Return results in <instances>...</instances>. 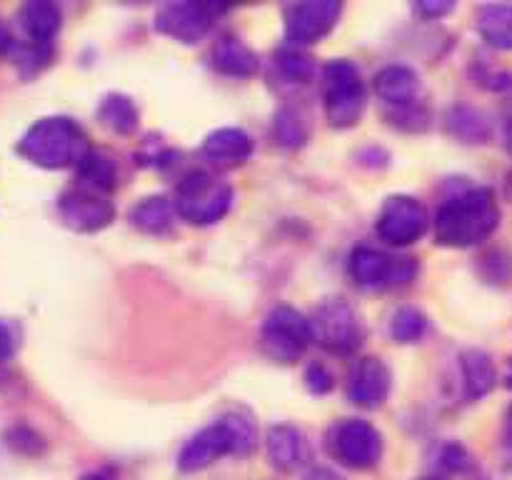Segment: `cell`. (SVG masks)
Segmentation results:
<instances>
[{
    "mask_svg": "<svg viewBox=\"0 0 512 480\" xmlns=\"http://www.w3.org/2000/svg\"><path fill=\"white\" fill-rule=\"evenodd\" d=\"M313 340L333 355H350L363 343V323L350 303L343 298L325 300L310 318Z\"/></svg>",
    "mask_w": 512,
    "mask_h": 480,
    "instance_id": "5b68a950",
    "label": "cell"
},
{
    "mask_svg": "<svg viewBox=\"0 0 512 480\" xmlns=\"http://www.w3.org/2000/svg\"><path fill=\"white\" fill-rule=\"evenodd\" d=\"M58 215L75 233H98L113 223L115 208L98 190L75 185L58 198Z\"/></svg>",
    "mask_w": 512,
    "mask_h": 480,
    "instance_id": "8fae6325",
    "label": "cell"
},
{
    "mask_svg": "<svg viewBox=\"0 0 512 480\" xmlns=\"http://www.w3.org/2000/svg\"><path fill=\"white\" fill-rule=\"evenodd\" d=\"M500 225V208L490 188H468L450 195L435 215V243L445 248H473Z\"/></svg>",
    "mask_w": 512,
    "mask_h": 480,
    "instance_id": "6da1fadb",
    "label": "cell"
},
{
    "mask_svg": "<svg viewBox=\"0 0 512 480\" xmlns=\"http://www.w3.org/2000/svg\"><path fill=\"white\" fill-rule=\"evenodd\" d=\"M350 278L363 288H398L408 285L418 273L415 258H393L370 245H360L348 260Z\"/></svg>",
    "mask_w": 512,
    "mask_h": 480,
    "instance_id": "ba28073f",
    "label": "cell"
},
{
    "mask_svg": "<svg viewBox=\"0 0 512 480\" xmlns=\"http://www.w3.org/2000/svg\"><path fill=\"white\" fill-rule=\"evenodd\" d=\"M323 100L325 115L333 128L345 130L358 125L368 103L358 65L350 60H330L323 68Z\"/></svg>",
    "mask_w": 512,
    "mask_h": 480,
    "instance_id": "277c9868",
    "label": "cell"
},
{
    "mask_svg": "<svg viewBox=\"0 0 512 480\" xmlns=\"http://www.w3.org/2000/svg\"><path fill=\"white\" fill-rule=\"evenodd\" d=\"M18 345H20L18 328H15L13 323H8V320H0V363L13 358Z\"/></svg>",
    "mask_w": 512,
    "mask_h": 480,
    "instance_id": "e575fe53",
    "label": "cell"
},
{
    "mask_svg": "<svg viewBox=\"0 0 512 480\" xmlns=\"http://www.w3.org/2000/svg\"><path fill=\"white\" fill-rule=\"evenodd\" d=\"M343 5L335 0H310L285 8V38L293 48L320 43L338 25Z\"/></svg>",
    "mask_w": 512,
    "mask_h": 480,
    "instance_id": "30bf717a",
    "label": "cell"
},
{
    "mask_svg": "<svg viewBox=\"0 0 512 480\" xmlns=\"http://www.w3.org/2000/svg\"><path fill=\"white\" fill-rule=\"evenodd\" d=\"M78 185H85L98 193H110L118 185V165L103 150L90 148L88 155L78 163Z\"/></svg>",
    "mask_w": 512,
    "mask_h": 480,
    "instance_id": "cb8c5ba5",
    "label": "cell"
},
{
    "mask_svg": "<svg viewBox=\"0 0 512 480\" xmlns=\"http://www.w3.org/2000/svg\"><path fill=\"white\" fill-rule=\"evenodd\" d=\"M505 145H508V150L512 153V118L508 120V125H505Z\"/></svg>",
    "mask_w": 512,
    "mask_h": 480,
    "instance_id": "f35d334b",
    "label": "cell"
},
{
    "mask_svg": "<svg viewBox=\"0 0 512 480\" xmlns=\"http://www.w3.org/2000/svg\"><path fill=\"white\" fill-rule=\"evenodd\" d=\"M98 120L118 135H130L138 128L140 113L133 100L123 93H108L98 105Z\"/></svg>",
    "mask_w": 512,
    "mask_h": 480,
    "instance_id": "d4e9b609",
    "label": "cell"
},
{
    "mask_svg": "<svg viewBox=\"0 0 512 480\" xmlns=\"http://www.w3.org/2000/svg\"><path fill=\"white\" fill-rule=\"evenodd\" d=\"M225 455H235V443L228 425L218 418L183 445L178 455V468L183 473H198V470L208 468V465L225 458Z\"/></svg>",
    "mask_w": 512,
    "mask_h": 480,
    "instance_id": "5bb4252c",
    "label": "cell"
},
{
    "mask_svg": "<svg viewBox=\"0 0 512 480\" xmlns=\"http://www.w3.org/2000/svg\"><path fill=\"white\" fill-rule=\"evenodd\" d=\"M390 370L380 358H360L348 375V400L363 410L383 408L390 395Z\"/></svg>",
    "mask_w": 512,
    "mask_h": 480,
    "instance_id": "4fadbf2b",
    "label": "cell"
},
{
    "mask_svg": "<svg viewBox=\"0 0 512 480\" xmlns=\"http://www.w3.org/2000/svg\"><path fill=\"white\" fill-rule=\"evenodd\" d=\"M220 420L228 425L230 435H233L235 455L245 458V455L253 453L255 445H258V428H255L253 418L245 410H228V413L220 415Z\"/></svg>",
    "mask_w": 512,
    "mask_h": 480,
    "instance_id": "f1b7e54d",
    "label": "cell"
},
{
    "mask_svg": "<svg viewBox=\"0 0 512 480\" xmlns=\"http://www.w3.org/2000/svg\"><path fill=\"white\" fill-rule=\"evenodd\" d=\"M203 155L220 168H233L253 155V138L243 128H218L203 140Z\"/></svg>",
    "mask_w": 512,
    "mask_h": 480,
    "instance_id": "2e32d148",
    "label": "cell"
},
{
    "mask_svg": "<svg viewBox=\"0 0 512 480\" xmlns=\"http://www.w3.org/2000/svg\"><path fill=\"white\" fill-rule=\"evenodd\" d=\"M213 68L218 73L230 75V78H250V75L258 73L260 63L258 55L243 43V40L233 38V35H225L218 43L213 45Z\"/></svg>",
    "mask_w": 512,
    "mask_h": 480,
    "instance_id": "ac0fdd59",
    "label": "cell"
},
{
    "mask_svg": "<svg viewBox=\"0 0 512 480\" xmlns=\"http://www.w3.org/2000/svg\"><path fill=\"white\" fill-rule=\"evenodd\" d=\"M448 133L453 138H458L460 143L478 145L490 140V133H493V125H490V118L475 105H453L448 113Z\"/></svg>",
    "mask_w": 512,
    "mask_h": 480,
    "instance_id": "7402d4cb",
    "label": "cell"
},
{
    "mask_svg": "<svg viewBox=\"0 0 512 480\" xmlns=\"http://www.w3.org/2000/svg\"><path fill=\"white\" fill-rule=\"evenodd\" d=\"M503 458L505 465L512 470V405L505 413V423H503Z\"/></svg>",
    "mask_w": 512,
    "mask_h": 480,
    "instance_id": "8d00e7d4",
    "label": "cell"
},
{
    "mask_svg": "<svg viewBox=\"0 0 512 480\" xmlns=\"http://www.w3.org/2000/svg\"><path fill=\"white\" fill-rule=\"evenodd\" d=\"M438 468L443 470V473H450V475L468 473V470L473 468V458H470V453L460 443H448L440 448Z\"/></svg>",
    "mask_w": 512,
    "mask_h": 480,
    "instance_id": "1f68e13d",
    "label": "cell"
},
{
    "mask_svg": "<svg viewBox=\"0 0 512 480\" xmlns=\"http://www.w3.org/2000/svg\"><path fill=\"white\" fill-rule=\"evenodd\" d=\"M505 388H510L512 390V360L508 363V370H505Z\"/></svg>",
    "mask_w": 512,
    "mask_h": 480,
    "instance_id": "60d3db41",
    "label": "cell"
},
{
    "mask_svg": "<svg viewBox=\"0 0 512 480\" xmlns=\"http://www.w3.org/2000/svg\"><path fill=\"white\" fill-rule=\"evenodd\" d=\"M428 480H435V478H428Z\"/></svg>",
    "mask_w": 512,
    "mask_h": 480,
    "instance_id": "b9f144b4",
    "label": "cell"
},
{
    "mask_svg": "<svg viewBox=\"0 0 512 480\" xmlns=\"http://www.w3.org/2000/svg\"><path fill=\"white\" fill-rule=\"evenodd\" d=\"M275 70L283 75L288 83H310L315 78V63L308 53L300 48H283L275 53Z\"/></svg>",
    "mask_w": 512,
    "mask_h": 480,
    "instance_id": "83f0119b",
    "label": "cell"
},
{
    "mask_svg": "<svg viewBox=\"0 0 512 480\" xmlns=\"http://www.w3.org/2000/svg\"><path fill=\"white\" fill-rule=\"evenodd\" d=\"M175 205L165 195H150V198L140 200L130 210V225L138 228L140 233L148 235H163L173 228L175 220Z\"/></svg>",
    "mask_w": 512,
    "mask_h": 480,
    "instance_id": "603a6c76",
    "label": "cell"
},
{
    "mask_svg": "<svg viewBox=\"0 0 512 480\" xmlns=\"http://www.w3.org/2000/svg\"><path fill=\"white\" fill-rule=\"evenodd\" d=\"M305 385L313 395H328L333 390V375L323 363H313L305 370Z\"/></svg>",
    "mask_w": 512,
    "mask_h": 480,
    "instance_id": "836d02e7",
    "label": "cell"
},
{
    "mask_svg": "<svg viewBox=\"0 0 512 480\" xmlns=\"http://www.w3.org/2000/svg\"><path fill=\"white\" fill-rule=\"evenodd\" d=\"M388 330L390 338H393L395 343H418L425 335V330H428V318H425L423 310L405 305V308L395 310L393 318H390Z\"/></svg>",
    "mask_w": 512,
    "mask_h": 480,
    "instance_id": "4316f807",
    "label": "cell"
},
{
    "mask_svg": "<svg viewBox=\"0 0 512 480\" xmlns=\"http://www.w3.org/2000/svg\"><path fill=\"white\" fill-rule=\"evenodd\" d=\"M505 195H508V200L512 203V170L508 173V178H505Z\"/></svg>",
    "mask_w": 512,
    "mask_h": 480,
    "instance_id": "ab89813d",
    "label": "cell"
},
{
    "mask_svg": "<svg viewBox=\"0 0 512 480\" xmlns=\"http://www.w3.org/2000/svg\"><path fill=\"white\" fill-rule=\"evenodd\" d=\"M90 143L85 130L75 120L53 115V118H40L30 125L18 143V153L33 165L48 170H63L75 165L88 155Z\"/></svg>",
    "mask_w": 512,
    "mask_h": 480,
    "instance_id": "7a4b0ae2",
    "label": "cell"
},
{
    "mask_svg": "<svg viewBox=\"0 0 512 480\" xmlns=\"http://www.w3.org/2000/svg\"><path fill=\"white\" fill-rule=\"evenodd\" d=\"M153 25L158 33L178 43L195 45L213 28V15L205 5L198 3H163L155 10Z\"/></svg>",
    "mask_w": 512,
    "mask_h": 480,
    "instance_id": "7c38bea8",
    "label": "cell"
},
{
    "mask_svg": "<svg viewBox=\"0 0 512 480\" xmlns=\"http://www.w3.org/2000/svg\"><path fill=\"white\" fill-rule=\"evenodd\" d=\"M460 373H463V388L468 400L485 398L498 383L493 358L480 348H468L460 355Z\"/></svg>",
    "mask_w": 512,
    "mask_h": 480,
    "instance_id": "d6986e66",
    "label": "cell"
},
{
    "mask_svg": "<svg viewBox=\"0 0 512 480\" xmlns=\"http://www.w3.org/2000/svg\"><path fill=\"white\" fill-rule=\"evenodd\" d=\"M420 78L408 65H388L375 75V93L388 108L418 103Z\"/></svg>",
    "mask_w": 512,
    "mask_h": 480,
    "instance_id": "e0dca14e",
    "label": "cell"
},
{
    "mask_svg": "<svg viewBox=\"0 0 512 480\" xmlns=\"http://www.w3.org/2000/svg\"><path fill=\"white\" fill-rule=\"evenodd\" d=\"M388 120L400 130H410V133H418V130L428 128V110L420 103L400 105V108H388Z\"/></svg>",
    "mask_w": 512,
    "mask_h": 480,
    "instance_id": "4dcf8cb0",
    "label": "cell"
},
{
    "mask_svg": "<svg viewBox=\"0 0 512 480\" xmlns=\"http://www.w3.org/2000/svg\"><path fill=\"white\" fill-rule=\"evenodd\" d=\"M480 38L498 50H512V3L480 5L475 15Z\"/></svg>",
    "mask_w": 512,
    "mask_h": 480,
    "instance_id": "44dd1931",
    "label": "cell"
},
{
    "mask_svg": "<svg viewBox=\"0 0 512 480\" xmlns=\"http://www.w3.org/2000/svg\"><path fill=\"white\" fill-rule=\"evenodd\" d=\"M5 438H8L10 448L18 450V453H23V455H38V453H43V448H45L43 438H40L35 430L25 428V425L13 428L8 435H5Z\"/></svg>",
    "mask_w": 512,
    "mask_h": 480,
    "instance_id": "d6a6232c",
    "label": "cell"
},
{
    "mask_svg": "<svg viewBox=\"0 0 512 480\" xmlns=\"http://www.w3.org/2000/svg\"><path fill=\"white\" fill-rule=\"evenodd\" d=\"M310 340H313L310 320L290 305H278L270 310L260 328V348L275 363H295L298 358H303Z\"/></svg>",
    "mask_w": 512,
    "mask_h": 480,
    "instance_id": "52a82bcc",
    "label": "cell"
},
{
    "mask_svg": "<svg viewBox=\"0 0 512 480\" xmlns=\"http://www.w3.org/2000/svg\"><path fill=\"white\" fill-rule=\"evenodd\" d=\"M413 8L415 13L425 15V18H443V15H448L450 10L455 8V5L445 3V0H438V3H435V0H423V3H415Z\"/></svg>",
    "mask_w": 512,
    "mask_h": 480,
    "instance_id": "d590c367",
    "label": "cell"
},
{
    "mask_svg": "<svg viewBox=\"0 0 512 480\" xmlns=\"http://www.w3.org/2000/svg\"><path fill=\"white\" fill-rule=\"evenodd\" d=\"M380 240L395 248H405L420 240L428 230V213L423 203L410 195H390L380 208L378 220H375Z\"/></svg>",
    "mask_w": 512,
    "mask_h": 480,
    "instance_id": "9c48e42d",
    "label": "cell"
},
{
    "mask_svg": "<svg viewBox=\"0 0 512 480\" xmlns=\"http://www.w3.org/2000/svg\"><path fill=\"white\" fill-rule=\"evenodd\" d=\"M480 273L488 283L508 285L512 283V255L508 250L493 248L480 258Z\"/></svg>",
    "mask_w": 512,
    "mask_h": 480,
    "instance_id": "f546056e",
    "label": "cell"
},
{
    "mask_svg": "<svg viewBox=\"0 0 512 480\" xmlns=\"http://www.w3.org/2000/svg\"><path fill=\"white\" fill-rule=\"evenodd\" d=\"M175 213L193 225H213L228 215L233 188L205 170H190L175 188Z\"/></svg>",
    "mask_w": 512,
    "mask_h": 480,
    "instance_id": "3957f363",
    "label": "cell"
},
{
    "mask_svg": "<svg viewBox=\"0 0 512 480\" xmlns=\"http://www.w3.org/2000/svg\"><path fill=\"white\" fill-rule=\"evenodd\" d=\"M20 28L25 30V35L30 38L33 45H50L53 43L55 33L60 30V15L58 5L43 3V0H35V3H25L18 13Z\"/></svg>",
    "mask_w": 512,
    "mask_h": 480,
    "instance_id": "ffe728a7",
    "label": "cell"
},
{
    "mask_svg": "<svg viewBox=\"0 0 512 480\" xmlns=\"http://www.w3.org/2000/svg\"><path fill=\"white\" fill-rule=\"evenodd\" d=\"M308 120L293 105H285L275 113L273 120V140L275 145L285 150H298L303 148L305 140H308Z\"/></svg>",
    "mask_w": 512,
    "mask_h": 480,
    "instance_id": "484cf974",
    "label": "cell"
},
{
    "mask_svg": "<svg viewBox=\"0 0 512 480\" xmlns=\"http://www.w3.org/2000/svg\"><path fill=\"white\" fill-rule=\"evenodd\" d=\"M265 448H268V458L273 463V468H278L280 473H298L300 468H305L310 460V448L305 435L300 433L293 425H273L268 430V440H265Z\"/></svg>",
    "mask_w": 512,
    "mask_h": 480,
    "instance_id": "9a60e30c",
    "label": "cell"
},
{
    "mask_svg": "<svg viewBox=\"0 0 512 480\" xmlns=\"http://www.w3.org/2000/svg\"><path fill=\"white\" fill-rule=\"evenodd\" d=\"M328 453L340 465L353 470H370L383 455V435L368 420L345 418L328 430Z\"/></svg>",
    "mask_w": 512,
    "mask_h": 480,
    "instance_id": "8992f818",
    "label": "cell"
},
{
    "mask_svg": "<svg viewBox=\"0 0 512 480\" xmlns=\"http://www.w3.org/2000/svg\"><path fill=\"white\" fill-rule=\"evenodd\" d=\"M303 480H348L333 468H313L303 475Z\"/></svg>",
    "mask_w": 512,
    "mask_h": 480,
    "instance_id": "74e56055",
    "label": "cell"
}]
</instances>
